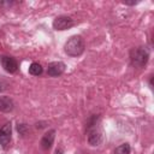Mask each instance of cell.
Wrapping results in <instances>:
<instances>
[{"label":"cell","mask_w":154,"mask_h":154,"mask_svg":"<svg viewBox=\"0 0 154 154\" xmlns=\"http://www.w3.org/2000/svg\"><path fill=\"white\" fill-rule=\"evenodd\" d=\"M130 59H131V64L136 67H143L148 59H149V52L146 47H137L134 48L130 52Z\"/></svg>","instance_id":"7a4b0ae2"},{"label":"cell","mask_w":154,"mask_h":154,"mask_svg":"<svg viewBox=\"0 0 154 154\" xmlns=\"http://www.w3.org/2000/svg\"><path fill=\"white\" fill-rule=\"evenodd\" d=\"M65 71V64L63 61H53L47 66V75L51 77H58Z\"/></svg>","instance_id":"5b68a950"},{"label":"cell","mask_w":154,"mask_h":154,"mask_svg":"<svg viewBox=\"0 0 154 154\" xmlns=\"http://www.w3.org/2000/svg\"><path fill=\"white\" fill-rule=\"evenodd\" d=\"M0 63H1L2 67H4V70L7 71V72H10V73L16 72L17 69H18V63L12 57L2 55V57H0Z\"/></svg>","instance_id":"277c9868"},{"label":"cell","mask_w":154,"mask_h":154,"mask_svg":"<svg viewBox=\"0 0 154 154\" xmlns=\"http://www.w3.org/2000/svg\"><path fill=\"white\" fill-rule=\"evenodd\" d=\"M114 154H130V146L128 143H123L114 149Z\"/></svg>","instance_id":"8fae6325"},{"label":"cell","mask_w":154,"mask_h":154,"mask_svg":"<svg viewBox=\"0 0 154 154\" xmlns=\"http://www.w3.org/2000/svg\"><path fill=\"white\" fill-rule=\"evenodd\" d=\"M13 101L8 96H0V111L1 112H11L13 109Z\"/></svg>","instance_id":"9c48e42d"},{"label":"cell","mask_w":154,"mask_h":154,"mask_svg":"<svg viewBox=\"0 0 154 154\" xmlns=\"http://www.w3.org/2000/svg\"><path fill=\"white\" fill-rule=\"evenodd\" d=\"M84 48H85L84 40L79 35L71 36L66 41V43L64 46L65 53L67 55H70V57H78V55H81L84 52Z\"/></svg>","instance_id":"6da1fadb"},{"label":"cell","mask_w":154,"mask_h":154,"mask_svg":"<svg viewBox=\"0 0 154 154\" xmlns=\"http://www.w3.org/2000/svg\"><path fill=\"white\" fill-rule=\"evenodd\" d=\"M72 25H73V19L67 16H60L53 20V28L55 30H66L70 29Z\"/></svg>","instance_id":"3957f363"},{"label":"cell","mask_w":154,"mask_h":154,"mask_svg":"<svg viewBox=\"0 0 154 154\" xmlns=\"http://www.w3.org/2000/svg\"><path fill=\"white\" fill-rule=\"evenodd\" d=\"M42 72H43V69L38 63H32L29 66V73L32 76H40Z\"/></svg>","instance_id":"30bf717a"},{"label":"cell","mask_w":154,"mask_h":154,"mask_svg":"<svg viewBox=\"0 0 154 154\" xmlns=\"http://www.w3.org/2000/svg\"><path fill=\"white\" fill-rule=\"evenodd\" d=\"M54 138H55V130H54V129L48 130V131L42 136V138H41V147H42V149L48 150V149L52 147V144H53V142H54Z\"/></svg>","instance_id":"ba28073f"},{"label":"cell","mask_w":154,"mask_h":154,"mask_svg":"<svg viewBox=\"0 0 154 154\" xmlns=\"http://www.w3.org/2000/svg\"><path fill=\"white\" fill-rule=\"evenodd\" d=\"M55 154H61V149H60V148L57 149V150H55Z\"/></svg>","instance_id":"5bb4252c"},{"label":"cell","mask_w":154,"mask_h":154,"mask_svg":"<svg viewBox=\"0 0 154 154\" xmlns=\"http://www.w3.org/2000/svg\"><path fill=\"white\" fill-rule=\"evenodd\" d=\"M17 130H18V132H19L20 135H25L28 128H26L25 124H18V125H17Z\"/></svg>","instance_id":"7c38bea8"},{"label":"cell","mask_w":154,"mask_h":154,"mask_svg":"<svg viewBox=\"0 0 154 154\" xmlns=\"http://www.w3.org/2000/svg\"><path fill=\"white\" fill-rule=\"evenodd\" d=\"M5 89H6V84L0 81V91H2V90H5Z\"/></svg>","instance_id":"4fadbf2b"},{"label":"cell","mask_w":154,"mask_h":154,"mask_svg":"<svg viewBox=\"0 0 154 154\" xmlns=\"http://www.w3.org/2000/svg\"><path fill=\"white\" fill-rule=\"evenodd\" d=\"M11 131H12L11 123H6L0 129V144L4 148H7V146L10 144V141H11Z\"/></svg>","instance_id":"8992f818"},{"label":"cell","mask_w":154,"mask_h":154,"mask_svg":"<svg viewBox=\"0 0 154 154\" xmlns=\"http://www.w3.org/2000/svg\"><path fill=\"white\" fill-rule=\"evenodd\" d=\"M101 141H102L101 131L95 126L90 128L88 130V142H89V144L95 147V146H99L101 143Z\"/></svg>","instance_id":"52a82bcc"}]
</instances>
